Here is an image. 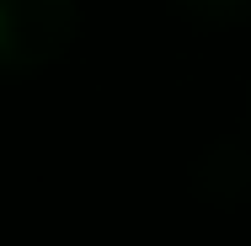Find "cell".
<instances>
[{"label": "cell", "mask_w": 251, "mask_h": 246, "mask_svg": "<svg viewBox=\"0 0 251 246\" xmlns=\"http://www.w3.org/2000/svg\"><path fill=\"white\" fill-rule=\"evenodd\" d=\"M80 32V0H0V75L64 59Z\"/></svg>", "instance_id": "obj_1"}, {"label": "cell", "mask_w": 251, "mask_h": 246, "mask_svg": "<svg viewBox=\"0 0 251 246\" xmlns=\"http://www.w3.org/2000/svg\"><path fill=\"white\" fill-rule=\"evenodd\" d=\"M193 182L214 203H241L251 193V139H235V134L214 139L193 166Z\"/></svg>", "instance_id": "obj_2"}, {"label": "cell", "mask_w": 251, "mask_h": 246, "mask_svg": "<svg viewBox=\"0 0 251 246\" xmlns=\"http://www.w3.org/2000/svg\"><path fill=\"white\" fill-rule=\"evenodd\" d=\"M176 5L203 22H251V0H176Z\"/></svg>", "instance_id": "obj_3"}]
</instances>
